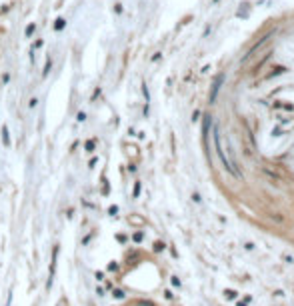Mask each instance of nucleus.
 <instances>
[{
    "label": "nucleus",
    "mask_w": 294,
    "mask_h": 306,
    "mask_svg": "<svg viewBox=\"0 0 294 306\" xmlns=\"http://www.w3.org/2000/svg\"><path fill=\"white\" fill-rule=\"evenodd\" d=\"M162 248H164V244H162V242H156V244H154V250H156V252H160Z\"/></svg>",
    "instance_id": "9b49d317"
},
{
    "label": "nucleus",
    "mask_w": 294,
    "mask_h": 306,
    "mask_svg": "<svg viewBox=\"0 0 294 306\" xmlns=\"http://www.w3.org/2000/svg\"><path fill=\"white\" fill-rule=\"evenodd\" d=\"M76 120H78V122L86 120V114H84V112H78V114H76Z\"/></svg>",
    "instance_id": "6e6552de"
},
{
    "label": "nucleus",
    "mask_w": 294,
    "mask_h": 306,
    "mask_svg": "<svg viewBox=\"0 0 294 306\" xmlns=\"http://www.w3.org/2000/svg\"><path fill=\"white\" fill-rule=\"evenodd\" d=\"M140 194V182H136V186H134V198Z\"/></svg>",
    "instance_id": "1a4fd4ad"
},
{
    "label": "nucleus",
    "mask_w": 294,
    "mask_h": 306,
    "mask_svg": "<svg viewBox=\"0 0 294 306\" xmlns=\"http://www.w3.org/2000/svg\"><path fill=\"white\" fill-rule=\"evenodd\" d=\"M134 240H136V242H140V240H142V232H136V234H134Z\"/></svg>",
    "instance_id": "ddd939ff"
},
{
    "label": "nucleus",
    "mask_w": 294,
    "mask_h": 306,
    "mask_svg": "<svg viewBox=\"0 0 294 306\" xmlns=\"http://www.w3.org/2000/svg\"><path fill=\"white\" fill-rule=\"evenodd\" d=\"M94 146H96V140H88L86 144H84V148H86V152H92Z\"/></svg>",
    "instance_id": "0eeeda50"
},
{
    "label": "nucleus",
    "mask_w": 294,
    "mask_h": 306,
    "mask_svg": "<svg viewBox=\"0 0 294 306\" xmlns=\"http://www.w3.org/2000/svg\"><path fill=\"white\" fill-rule=\"evenodd\" d=\"M114 296H116V298H122L124 292H122V290H114Z\"/></svg>",
    "instance_id": "f8f14e48"
},
{
    "label": "nucleus",
    "mask_w": 294,
    "mask_h": 306,
    "mask_svg": "<svg viewBox=\"0 0 294 306\" xmlns=\"http://www.w3.org/2000/svg\"><path fill=\"white\" fill-rule=\"evenodd\" d=\"M50 70H52V60L48 58V60H46V66H44V70H42V76L46 78V76H48V72H50Z\"/></svg>",
    "instance_id": "39448f33"
},
{
    "label": "nucleus",
    "mask_w": 294,
    "mask_h": 306,
    "mask_svg": "<svg viewBox=\"0 0 294 306\" xmlns=\"http://www.w3.org/2000/svg\"><path fill=\"white\" fill-rule=\"evenodd\" d=\"M224 294H226V298H230V300H232V298H236V292H232V290H226Z\"/></svg>",
    "instance_id": "9d476101"
},
{
    "label": "nucleus",
    "mask_w": 294,
    "mask_h": 306,
    "mask_svg": "<svg viewBox=\"0 0 294 306\" xmlns=\"http://www.w3.org/2000/svg\"><path fill=\"white\" fill-rule=\"evenodd\" d=\"M36 104H38V100H36V98H32V100H30V104H28V106H30V108H34V106H36Z\"/></svg>",
    "instance_id": "2eb2a0df"
},
{
    "label": "nucleus",
    "mask_w": 294,
    "mask_h": 306,
    "mask_svg": "<svg viewBox=\"0 0 294 306\" xmlns=\"http://www.w3.org/2000/svg\"><path fill=\"white\" fill-rule=\"evenodd\" d=\"M34 30H36V24H34V22H30V24L26 26V30H24V34H26V38H30V36H32V34H34Z\"/></svg>",
    "instance_id": "20e7f679"
},
{
    "label": "nucleus",
    "mask_w": 294,
    "mask_h": 306,
    "mask_svg": "<svg viewBox=\"0 0 294 306\" xmlns=\"http://www.w3.org/2000/svg\"><path fill=\"white\" fill-rule=\"evenodd\" d=\"M214 144H216V152H218V156H220V160H222V164L226 166V170L230 174H234L236 178H242V174H240V170L236 168V164H232L230 160L226 158V154H224V150H222V146H220V134H218V128L214 130Z\"/></svg>",
    "instance_id": "f257e3e1"
},
{
    "label": "nucleus",
    "mask_w": 294,
    "mask_h": 306,
    "mask_svg": "<svg viewBox=\"0 0 294 306\" xmlns=\"http://www.w3.org/2000/svg\"><path fill=\"white\" fill-rule=\"evenodd\" d=\"M64 26H66V18H56V22H54V30L60 32V30H64Z\"/></svg>",
    "instance_id": "7ed1b4c3"
},
{
    "label": "nucleus",
    "mask_w": 294,
    "mask_h": 306,
    "mask_svg": "<svg viewBox=\"0 0 294 306\" xmlns=\"http://www.w3.org/2000/svg\"><path fill=\"white\" fill-rule=\"evenodd\" d=\"M98 96H100V88H96V90H94V94H92V100H94V98H98Z\"/></svg>",
    "instance_id": "4468645a"
},
{
    "label": "nucleus",
    "mask_w": 294,
    "mask_h": 306,
    "mask_svg": "<svg viewBox=\"0 0 294 306\" xmlns=\"http://www.w3.org/2000/svg\"><path fill=\"white\" fill-rule=\"evenodd\" d=\"M108 212H110V214H112V216H114V214L118 212V208H116V206H110V210H108Z\"/></svg>",
    "instance_id": "dca6fc26"
},
{
    "label": "nucleus",
    "mask_w": 294,
    "mask_h": 306,
    "mask_svg": "<svg viewBox=\"0 0 294 306\" xmlns=\"http://www.w3.org/2000/svg\"><path fill=\"white\" fill-rule=\"evenodd\" d=\"M2 140H4V144H10V136H8V128L6 126H2Z\"/></svg>",
    "instance_id": "423d86ee"
},
{
    "label": "nucleus",
    "mask_w": 294,
    "mask_h": 306,
    "mask_svg": "<svg viewBox=\"0 0 294 306\" xmlns=\"http://www.w3.org/2000/svg\"><path fill=\"white\" fill-rule=\"evenodd\" d=\"M222 82H224V74H222V76H218V78H216V82H214L212 92H210V102H214V100H216V94H218V90H220Z\"/></svg>",
    "instance_id": "f03ea898"
}]
</instances>
